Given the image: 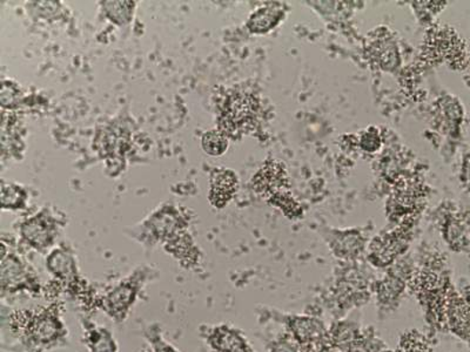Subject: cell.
<instances>
[{"label": "cell", "mask_w": 470, "mask_h": 352, "mask_svg": "<svg viewBox=\"0 0 470 352\" xmlns=\"http://www.w3.org/2000/svg\"><path fill=\"white\" fill-rule=\"evenodd\" d=\"M158 274L150 268H139L124 277L102 295L95 297V309L102 311L117 325L128 320L147 285L156 280Z\"/></svg>", "instance_id": "2"}, {"label": "cell", "mask_w": 470, "mask_h": 352, "mask_svg": "<svg viewBox=\"0 0 470 352\" xmlns=\"http://www.w3.org/2000/svg\"><path fill=\"white\" fill-rule=\"evenodd\" d=\"M205 153L211 156H220L229 148V141L225 134L219 131L206 132L201 140Z\"/></svg>", "instance_id": "15"}, {"label": "cell", "mask_w": 470, "mask_h": 352, "mask_svg": "<svg viewBox=\"0 0 470 352\" xmlns=\"http://www.w3.org/2000/svg\"><path fill=\"white\" fill-rule=\"evenodd\" d=\"M21 240L36 252H46L58 236V225L53 219L40 215L28 220L20 228Z\"/></svg>", "instance_id": "7"}, {"label": "cell", "mask_w": 470, "mask_h": 352, "mask_svg": "<svg viewBox=\"0 0 470 352\" xmlns=\"http://www.w3.org/2000/svg\"><path fill=\"white\" fill-rule=\"evenodd\" d=\"M83 339L90 352H119V346L111 330L99 325L87 317H82Z\"/></svg>", "instance_id": "9"}, {"label": "cell", "mask_w": 470, "mask_h": 352, "mask_svg": "<svg viewBox=\"0 0 470 352\" xmlns=\"http://www.w3.org/2000/svg\"><path fill=\"white\" fill-rule=\"evenodd\" d=\"M64 303L51 300L49 306L36 309L3 311V340L11 342L2 346L10 352H53L68 347L69 330L64 321Z\"/></svg>", "instance_id": "1"}, {"label": "cell", "mask_w": 470, "mask_h": 352, "mask_svg": "<svg viewBox=\"0 0 470 352\" xmlns=\"http://www.w3.org/2000/svg\"><path fill=\"white\" fill-rule=\"evenodd\" d=\"M259 115V102L248 94H235L226 101L220 116L222 133L230 137L247 134L256 124Z\"/></svg>", "instance_id": "5"}, {"label": "cell", "mask_w": 470, "mask_h": 352, "mask_svg": "<svg viewBox=\"0 0 470 352\" xmlns=\"http://www.w3.org/2000/svg\"><path fill=\"white\" fill-rule=\"evenodd\" d=\"M198 332L211 352H255L244 333L227 323L201 324Z\"/></svg>", "instance_id": "6"}, {"label": "cell", "mask_w": 470, "mask_h": 352, "mask_svg": "<svg viewBox=\"0 0 470 352\" xmlns=\"http://www.w3.org/2000/svg\"><path fill=\"white\" fill-rule=\"evenodd\" d=\"M288 188V175L284 164L271 161L253 178V189L264 199H273Z\"/></svg>", "instance_id": "8"}, {"label": "cell", "mask_w": 470, "mask_h": 352, "mask_svg": "<svg viewBox=\"0 0 470 352\" xmlns=\"http://www.w3.org/2000/svg\"><path fill=\"white\" fill-rule=\"evenodd\" d=\"M270 352H300L292 340L279 339L270 344Z\"/></svg>", "instance_id": "19"}, {"label": "cell", "mask_w": 470, "mask_h": 352, "mask_svg": "<svg viewBox=\"0 0 470 352\" xmlns=\"http://www.w3.org/2000/svg\"><path fill=\"white\" fill-rule=\"evenodd\" d=\"M388 287H389V293H391L393 292V289H400V288H401V287L396 288L395 285H391V284H389ZM387 293H388V289H385L384 287V291H382V296H385V295H387Z\"/></svg>", "instance_id": "21"}, {"label": "cell", "mask_w": 470, "mask_h": 352, "mask_svg": "<svg viewBox=\"0 0 470 352\" xmlns=\"http://www.w3.org/2000/svg\"><path fill=\"white\" fill-rule=\"evenodd\" d=\"M46 270L53 277L54 287L59 293L64 292L73 299L84 300L86 304H93L91 288L85 278L80 275L76 256L69 248L61 247L51 252L46 258Z\"/></svg>", "instance_id": "4"}, {"label": "cell", "mask_w": 470, "mask_h": 352, "mask_svg": "<svg viewBox=\"0 0 470 352\" xmlns=\"http://www.w3.org/2000/svg\"><path fill=\"white\" fill-rule=\"evenodd\" d=\"M281 14L280 11L271 9V7L260 9L249 20L248 28L255 33L270 31L280 20Z\"/></svg>", "instance_id": "14"}, {"label": "cell", "mask_w": 470, "mask_h": 352, "mask_svg": "<svg viewBox=\"0 0 470 352\" xmlns=\"http://www.w3.org/2000/svg\"><path fill=\"white\" fill-rule=\"evenodd\" d=\"M2 264H0V296L3 300L25 295L39 299L45 293L39 275L29 264L14 252H7L2 244Z\"/></svg>", "instance_id": "3"}, {"label": "cell", "mask_w": 470, "mask_h": 352, "mask_svg": "<svg viewBox=\"0 0 470 352\" xmlns=\"http://www.w3.org/2000/svg\"><path fill=\"white\" fill-rule=\"evenodd\" d=\"M464 299H465L466 302H467L468 306L470 307V285H469V287L465 289Z\"/></svg>", "instance_id": "20"}, {"label": "cell", "mask_w": 470, "mask_h": 352, "mask_svg": "<svg viewBox=\"0 0 470 352\" xmlns=\"http://www.w3.org/2000/svg\"><path fill=\"white\" fill-rule=\"evenodd\" d=\"M333 340L340 348L351 347L355 340V330L351 325L341 324L334 332Z\"/></svg>", "instance_id": "17"}, {"label": "cell", "mask_w": 470, "mask_h": 352, "mask_svg": "<svg viewBox=\"0 0 470 352\" xmlns=\"http://www.w3.org/2000/svg\"><path fill=\"white\" fill-rule=\"evenodd\" d=\"M360 145L367 152H376L381 146L379 133L374 130L367 131L366 133H363L361 140H360Z\"/></svg>", "instance_id": "18"}, {"label": "cell", "mask_w": 470, "mask_h": 352, "mask_svg": "<svg viewBox=\"0 0 470 352\" xmlns=\"http://www.w3.org/2000/svg\"><path fill=\"white\" fill-rule=\"evenodd\" d=\"M289 330L297 344L310 349L325 340L327 332L323 323L311 317H294L289 322Z\"/></svg>", "instance_id": "10"}, {"label": "cell", "mask_w": 470, "mask_h": 352, "mask_svg": "<svg viewBox=\"0 0 470 352\" xmlns=\"http://www.w3.org/2000/svg\"><path fill=\"white\" fill-rule=\"evenodd\" d=\"M448 320L451 330L465 340H470V307L465 299L453 293L448 300Z\"/></svg>", "instance_id": "12"}, {"label": "cell", "mask_w": 470, "mask_h": 352, "mask_svg": "<svg viewBox=\"0 0 470 352\" xmlns=\"http://www.w3.org/2000/svg\"><path fill=\"white\" fill-rule=\"evenodd\" d=\"M104 9L109 20L116 21L117 24H125L131 20L132 7L128 2H106Z\"/></svg>", "instance_id": "16"}, {"label": "cell", "mask_w": 470, "mask_h": 352, "mask_svg": "<svg viewBox=\"0 0 470 352\" xmlns=\"http://www.w3.org/2000/svg\"><path fill=\"white\" fill-rule=\"evenodd\" d=\"M142 332L150 352H180L178 348L165 339L160 323H149L142 326Z\"/></svg>", "instance_id": "13"}, {"label": "cell", "mask_w": 470, "mask_h": 352, "mask_svg": "<svg viewBox=\"0 0 470 352\" xmlns=\"http://www.w3.org/2000/svg\"><path fill=\"white\" fill-rule=\"evenodd\" d=\"M238 189V178L232 171L218 170L213 172L211 194L209 200L215 207H223Z\"/></svg>", "instance_id": "11"}]
</instances>
